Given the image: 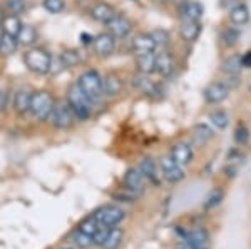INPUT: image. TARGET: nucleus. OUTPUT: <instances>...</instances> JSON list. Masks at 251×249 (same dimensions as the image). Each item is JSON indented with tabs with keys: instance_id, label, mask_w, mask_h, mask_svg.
Here are the masks:
<instances>
[{
	"instance_id": "nucleus-1",
	"label": "nucleus",
	"mask_w": 251,
	"mask_h": 249,
	"mask_svg": "<svg viewBox=\"0 0 251 249\" xmlns=\"http://www.w3.org/2000/svg\"><path fill=\"white\" fill-rule=\"evenodd\" d=\"M77 86L80 87V91L87 95L89 100L92 104L99 102L102 99L104 92H102V75L94 69L84 70L77 79Z\"/></svg>"
},
{
	"instance_id": "nucleus-2",
	"label": "nucleus",
	"mask_w": 251,
	"mask_h": 249,
	"mask_svg": "<svg viewBox=\"0 0 251 249\" xmlns=\"http://www.w3.org/2000/svg\"><path fill=\"white\" fill-rule=\"evenodd\" d=\"M67 104L71 106L75 119L87 120L89 117H91L92 102L89 100L87 95L80 91V87L77 86V84H72V86L67 89Z\"/></svg>"
},
{
	"instance_id": "nucleus-3",
	"label": "nucleus",
	"mask_w": 251,
	"mask_h": 249,
	"mask_svg": "<svg viewBox=\"0 0 251 249\" xmlns=\"http://www.w3.org/2000/svg\"><path fill=\"white\" fill-rule=\"evenodd\" d=\"M24 64L30 72L44 75L52 69V55L42 47H32L24 54Z\"/></svg>"
},
{
	"instance_id": "nucleus-4",
	"label": "nucleus",
	"mask_w": 251,
	"mask_h": 249,
	"mask_svg": "<svg viewBox=\"0 0 251 249\" xmlns=\"http://www.w3.org/2000/svg\"><path fill=\"white\" fill-rule=\"evenodd\" d=\"M54 106H55V100L50 95V92L47 91L32 92L29 111L32 112L34 117H37L39 120H47L50 117V112L54 109Z\"/></svg>"
},
{
	"instance_id": "nucleus-5",
	"label": "nucleus",
	"mask_w": 251,
	"mask_h": 249,
	"mask_svg": "<svg viewBox=\"0 0 251 249\" xmlns=\"http://www.w3.org/2000/svg\"><path fill=\"white\" fill-rule=\"evenodd\" d=\"M49 119H50L52 126L57 127V129H67V127H71L74 124L75 115L67 102H57L54 106V109H52Z\"/></svg>"
},
{
	"instance_id": "nucleus-6",
	"label": "nucleus",
	"mask_w": 251,
	"mask_h": 249,
	"mask_svg": "<svg viewBox=\"0 0 251 249\" xmlns=\"http://www.w3.org/2000/svg\"><path fill=\"white\" fill-rule=\"evenodd\" d=\"M94 218L99 221V224L102 226H107V227H114L121 221L124 219V211L121 209L119 206H102L96 211Z\"/></svg>"
},
{
	"instance_id": "nucleus-7",
	"label": "nucleus",
	"mask_w": 251,
	"mask_h": 249,
	"mask_svg": "<svg viewBox=\"0 0 251 249\" xmlns=\"http://www.w3.org/2000/svg\"><path fill=\"white\" fill-rule=\"evenodd\" d=\"M106 25L109 29V34L114 39H126V37H129L132 32V22L127 17H124V15L116 14Z\"/></svg>"
},
{
	"instance_id": "nucleus-8",
	"label": "nucleus",
	"mask_w": 251,
	"mask_h": 249,
	"mask_svg": "<svg viewBox=\"0 0 251 249\" xmlns=\"http://www.w3.org/2000/svg\"><path fill=\"white\" fill-rule=\"evenodd\" d=\"M229 95V86L226 82H211L203 91V97L208 104H221Z\"/></svg>"
},
{
	"instance_id": "nucleus-9",
	"label": "nucleus",
	"mask_w": 251,
	"mask_h": 249,
	"mask_svg": "<svg viewBox=\"0 0 251 249\" xmlns=\"http://www.w3.org/2000/svg\"><path fill=\"white\" fill-rule=\"evenodd\" d=\"M161 169H163L164 179L169 181V182H179V181L184 179L183 167H181L179 164L171 158V154L163 156V158H161Z\"/></svg>"
},
{
	"instance_id": "nucleus-10",
	"label": "nucleus",
	"mask_w": 251,
	"mask_h": 249,
	"mask_svg": "<svg viewBox=\"0 0 251 249\" xmlns=\"http://www.w3.org/2000/svg\"><path fill=\"white\" fill-rule=\"evenodd\" d=\"M92 47H94V52L97 55L109 57L116 49V39L109 32H102V34H99L97 37L92 39Z\"/></svg>"
},
{
	"instance_id": "nucleus-11",
	"label": "nucleus",
	"mask_w": 251,
	"mask_h": 249,
	"mask_svg": "<svg viewBox=\"0 0 251 249\" xmlns=\"http://www.w3.org/2000/svg\"><path fill=\"white\" fill-rule=\"evenodd\" d=\"M131 49L136 55L152 54V52H156L157 45H156V42H154V39H152L151 34L143 32V34H137L136 37L131 40Z\"/></svg>"
},
{
	"instance_id": "nucleus-12",
	"label": "nucleus",
	"mask_w": 251,
	"mask_h": 249,
	"mask_svg": "<svg viewBox=\"0 0 251 249\" xmlns=\"http://www.w3.org/2000/svg\"><path fill=\"white\" fill-rule=\"evenodd\" d=\"M131 84L136 91H139L141 94H146V95H154V94H159V86L151 80L149 75H144V74H136L131 77Z\"/></svg>"
},
{
	"instance_id": "nucleus-13",
	"label": "nucleus",
	"mask_w": 251,
	"mask_h": 249,
	"mask_svg": "<svg viewBox=\"0 0 251 249\" xmlns=\"http://www.w3.org/2000/svg\"><path fill=\"white\" fill-rule=\"evenodd\" d=\"M124 184L126 189L139 196L144 191V176L141 174V171L137 167H129L124 174Z\"/></svg>"
},
{
	"instance_id": "nucleus-14",
	"label": "nucleus",
	"mask_w": 251,
	"mask_h": 249,
	"mask_svg": "<svg viewBox=\"0 0 251 249\" xmlns=\"http://www.w3.org/2000/svg\"><path fill=\"white\" fill-rule=\"evenodd\" d=\"M177 12H179L183 20H198V22H200V19L203 17V14H204V9L196 0H186L184 3L177 5Z\"/></svg>"
},
{
	"instance_id": "nucleus-15",
	"label": "nucleus",
	"mask_w": 251,
	"mask_h": 249,
	"mask_svg": "<svg viewBox=\"0 0 251 249\" xmlns=\"http://www.w3.org/2000/svg\"><path fill=\"white\" fill-rule=\"evenodd\" d=\"M102 92L107 97H116L123 92V80L114 72H109L106 77H102Z\"/></svg>"
},
{
	"instance_id": "nucleus-16",
	"label": "nucleus",
	"mask_w": 251,
	"mask_h": 249,
	"mask_svg": "<svg viewBox=\"0 0 251 249\" xmlns=\"http://www.w3.org/2000/svg\"><path fill=\"white\" fill-rule=\"evenodd\" d=\"M171 158L179 164L181 167L183 166H188L189 162L193 160V149L189 144L186 142H177L173 146L171 149Z\"/></svg>"
},
{
	"instance_id": "nucleus-17",
	"label": "nucleus",
	"mask_w": 251,
	"mask_h": 249,
	"mask_svg": "<svg viewBox=\"0 0 251 249\" xmlns=\"http://www.w3.org/2000/svg\"><path fill=\"white\" fill-rule=\"evenodd\" d=\"M184 239L188 241V244L193 249H208L209 248V234H208V231L201 229V227L189 231Z\"/></svg>"
},
{
	"instance_id": "nucleus-18",
	"label": "nucleus",
	"mask_w": 251,
	"mask_h": 249,
	"mask_svg": "<svg viewBox=\"0 0 251 249\" xmlns=\"http://www.w3.org/2000/svg\"><path fill=\"white\" fill-rule=\"evenodd\" d=\"M91 15H92V19L97 20V22L107 23L109 20L116 15V12H114V7L109 5L106 2H96L94 5L91 7Z\"/></svg>"
},
{
	"instance_id": "nucleus-19",
	"label": "nucleus",
	"mask_w": 251,
	"mask_h": 249,
	"mask_svg": "<svg viewBox=\"0 0 251 249\" xmlns=\"http://www.w3.org/2000/svg\"><path fill=\"white\" fill-rule=\"evenodd\" d=\"M156 72L161 77H169L174 72V59L169 52L156 54Z\"/></svg>"
},
{
	"instance_id": "nucleus-20",
	"label": "nucleus",
	"mask_w": 251,
	"mask_h": 249,
	"mask_svg": "<svg viewBox=\"0 0 251 249\" xmlns=\"http://www.w3.org/2000/svg\"><path fill=\"white\" fill-rule=\"evenodd\" d=\"M243 70V62L240 54H231L228 55L221 62V72L226 74L228 77H238V74Z\"/></svg>"
},
{
	"instance_id": "nucleus-21",
	"label": "nucleus",
	"mask_w": 251,
	"mask_h": 249,
	"mask_svg": "<svg viewBox=\"0 0 251 249\" xmlns=\"http://www.w3.org/2000/svg\"><path fill=\"white\" fill-rule=\"evenodd\" d=\"M136 69L139 74L151 75L156 72V54H139L136 57Z\"/></svg>"
},
{
	"instance_id": "nucleus-22",
	"label": "nucleus",
	"mask_w": 251,
	"mask_h": 249,
	"mask_svg": "<svg viewBox=\"0 0 251 249\" xmlns=\"http://www.w3.org/2000/svg\"><path fill=\"white\" fill-rule=\"evenodd\" d=\"M179 34L186 42H194L201 34V25L198 20H183L181 22Z\"/></svg>"
},
{
	"instance_id": "nucleus-23",
	"label": "nucleus",
	"mask_w": 251,
	"mask_h": 249,
	"mask_svg": "<svg viewBox=\"0 0 251 249\" xmlns=\"http://www.w3.org/2000/svg\"><path fill=\"white\" fill-rule=\"evenodd\" d=\"M229 12V22L233 23V25H245V23L250 22V9L246 3H238L236 7H233Z\"/></svg>"
},
{
	"instance_id": "nucleus-24",
	"label": "nucleus",
	"mask_w": 251,
	"mask_h": 249,
	"mask_svg": "<svg viewBox=\"0 0 251 249\" xmlns=\"http://www.w3.org/2000/svg\"><path fill=\"white\" fill-rule=\"evenodd\" d=\"M139 171L144 176V179H149L151 182L159 184V174H157V166L152 158H144L139 162Z\"/></svg>"
},
{
	"instance_id": "nucleus-25",
	"label": "nucleus",
	"mask_w": 251,
	"mask_h": 249,
	"mask_svg": "<svg viewBox=\"0 0 251 249\" xmlns=\"http://www.w3.org/2000/svg\"><path fill=\"white\" fill-rule=\"evenodd\" d=\"M22 20H20L19 15H14V14H9V15H3L2 19V23H0V27H2V32H5V34H10L14 35V37H17L20 29H22Z\"/></svg>"
},
{
	"instance_id": "nucleus-26",
	"label": "nucleus",
	"mask_w": 251,
	"mask_h": 249,
	"mask_svg": "<svg viewBox=\"0 0 251 249\" xmlns=\"http://www.w3.org/2000/svg\"><path fill=\"white\" fill-rule=\"evenodd\" d=\"M37 37H39V34L34 25H22V29H20L17 35V42H19V45L30 47L37 42Z\"/></svg>"
},
{
	"instance_id": "nucleus-27",
	"label": "nucleus",
	"mask_w": 251,
	"mask_h": 249,
	"mask_svg": "<svg viewBox=\"0 0 251 249\" xmlns=\"http://www.w3.org/2000/svg\"><path fill=\"white\" fill-rule=\"evenodd\" d=\"M17 49H19L17 37L2 32V37H0V54L9 57V55H14L15 52H17Z\"/></svg>"
},
{
	"instance_id": "nucleus-28",
	"label": "nucleus",
	"mask_w": 251,
	"mask_h": 249,
	"mask_svg": "<svg viewBox=\"0 0 251 249\" xmlns=\"http://www.w3.org/2000/svg\"><path fill=\"white\" fill-rule=\"evenodd\" d=\"M30 97H32V92L27 89H20L17 91L14 97V109L19 112V114H24V112L29 111L30 107Z\"/></svg>"
},
{
	"instance_id": "nucleus-29",
	"label": "nucleus",
	"mask_w": 251,
	"mask_h": 249,
	"mask_svg": "<svg viewBox=\"0 0 251 249\" xmlns=\"http://www.w3.org/2000/svg\"><path fill=\"white\" fill-rule=\"evenodd\" d=\"M123 229L121 227H111L106 236V239H104L102 243V248L104 249H117L121 246V243H123Z\"/></svg>"
},
{
	"instance_id": "nucleus-30",
	"label": "nucleus",
	"mask_w": 251,
	"mask_h": 249,
	"mask_svg": "<svg viewBox=\"0 0 251 249\" xmlns=\"http://www.w3.org/2000/svg\"><path fill=\"white\" fill-rule=\"evenodd\" d=\"M80 60H82V59H80V54L75 49L64 50L62 54H60V57H59V62H60V66H62L64 69H71V67L79 66Z\"/></svg>"
},
{
	"instance_id": "nucleus-31",
	"label": "nucleus",
	"mask_w": 251,
	"mask_h": 249,
	"mask_svg": "<svg viewBox=\"0 0 251 249\" xmlns=\"http://www.w3.org/2000/svg\"><path fill=\"white\" fill-rule=\"evenodd\" d=\"M209 120H211V124L214 127H216L218 131H223V129H226V127L229 126V115L226 114L223 109H214L209 112Z\"/></svg>"
},
{
	"instance_id": "nucleus-32",
	"label": "nucleus",
	"mask_w": 251,
	"mask_h": 249,
	"mask_svg": "<svg viewBox=\"0 0 251 249\" xmlns=\"http://www.w3.org/2000/svg\"><path fill=\"white\" fill-rule=\"evenodd\" d=\"M240 37H241V32L238 30L236 27H226V29L221 32V40L226 45H234V44H238Z\"/></svg>"
},
{
	"instance_id": "nucleus-33",
	"label": "nucleus",
	"mask_w": 251,
	"mask_h": 249,
	"mask_svg": "<svg viewBox=\"0 0 251 249\" xmlns=\"http://www.w3.org/2000/svg\"><path fill=\"white\" fill-rule=\"evenodd\" d=\"M149 34L152 35V39H154L157 47H168L169 42H171V35H169V32L164 29H154L152 32H149Z\"/></svg>"
},
{
	"instance_id": "nucleus-34",
	"label": "nucleus",
	"mask_w": 251,
	"mask_h": 249,
	"mask_svg": "<svg viewBox=\"0 0 251 249\" xmlns=\"http://www.w3.org/2000/svg\"><path fill=\"white\" fill-rule=\"evenodd\" d=\"M42 7L50 14H60L66 9V0H42Z\"/></svg>"
},
{
	"instance_id": "nucleus-35",
	"label": "nucleus",
	"mask_w": 251,
	"mask_h": 249,
	"mask_svg": "<svg viewBox=\"0 0 251 249\" xmlns=\"http://www.w3.org/2000/svg\"><path fill=\"white\" fill-rule=\"evenodd\" d=\"M223 191L221 189H213L211 192L208 194V198H206V201H204V209H213V207H216L218 204L221 203L223 201Z\"/></svg>"
},
{
	"instance_id": "nucleus-36",
	"label": "nucleus",
	"mask_w": 251,
	"mask_h": 249,
	"mask_svg": "<svg viewBox=\"0 0 251 249\" xmlns=\"http://www.w3.org/2000/svg\"><path fill=\"white\" fill-rule=\"evenodd\" d=\"M5 3V9L9 10V14L14 15H20L24 10H25V0H3Z\"/></svg>"
},
{
	"instance_id": "nucleus-37",
	"label": "nucleus",
	"mask_w": 251,
	"mask_h": 249,
	"mask_svg": "<svg viewBox=\"0 0 251 249\" xmlns=\"http://www.w3.org/2000/svg\"><path fill=\"white\" fill-rule=\"evenodd\" d=\"M97 227H99V221H97L94 216H91V218H87L86 221H82V224L79 226V231L87 236H92L97 231Z\"/></svg>"
},
{
	"instance_id": "nucleus-38",
	"label": "nucleus",
	"mask_w": 251,
	"mask_h": 249,
	"mask_svg": "<svg viewBox=\"0 0 251 249\" xmlns=\"http://www.w3.org/2000/svg\"><path fill=\"white\" fill-rule=\"evenodd\" d=\"M194 137L200 139L201 142H206V140H209L213 137V131L209 129L206 124H198V126L194 127Z\"/></svg>"
},
{
	"instance_id": "nucleus-39",
	"label": "nucleus",
	"mask_w": 251,
	"mask_h": 249,
	"mask_svg": "<svg viewBox=\"0 0 251 249\" xmlns=\"http://www.w3.org/2000/svg\"><path fill=\"white\" fill-rule=\"evenodd\" d=\"M234 140H236L240 146H245V144L250 140V129L248 127L240 124V126L234 129Z\"/></svg>"
},
{
	"instance_id": "nucleus-40",
	"label": "nucleus",
	"mask_w": 251,
	"mask_h": 249,
	"mask_svg": "<svg viewBox=\"0 0 251 249\" xmlns=\"http://www.w3.org/2000/svg\"><path fill=\"white\" fill-rule=\"evenodd\" d=\"M111 227H107V226H102V224H99V227H97V231L92 234V243L97 244V246H102V243H104V239H106V236H107V232Z\"/></svg>"
},
{
	"instance_id": "nucleus-41",
	"label": "nucleus",
	"mask_w": 251,
	"mask_h": 249,
	"mask_svg": "<svg viewBox=\"0 0 251 249\" xmlns=\"http://www.w3.org/2000/svg\"><path fill=\"white\" fill-rule=\"evenodd\" d=\"M74 241H75V244L80 248H89V246H92V236H87V234H84V232H80L77 231L75 232V236H74Z\"/></svg>"
},
{
	"instance_id": "nucleus-42",
	"label": "nucleus",
	"mask_w": 251,
	"mask_h": 249,
	"mask_svg": "<svg viewBox=\"0 0 251 249\" xmlns=\"http://www.w3.org/2000/svg\"><path fill=\"white\" fill-rule=\"evenodd\" d=\"M136 196H137V194H134V192H131V191L126 189V192H123V194H116V199L126 201V203H134Z\"/></svg>"
},
{
	"instance_id": "nucleus-43",
	"label": "nucleus",
	"mask_w": 251,
	"mask_h": 249,
	"mask_svg": "<svg viewBox=\"0 0 251 249\" xmlns=\"http://www.w3.org/2000/svg\"><path fill=\"white\" fill-rule=\"evenodd\" d=\"M241 62L245 69H251V50L246 52L245 55H241Z\"/></svg>"
},
{
	"instance_id": "nucleus-44",
	"label": "nucleus",
	"mask_w": 251,
	"mask_h": 249,
	"mask_svg": "<svg viewBox=\"0 0 251 249\" xmlns=\"http://www.w3.org/2000/svg\"><path fill=\"white\" fill-rule=\"evenodd\" d=\"M238 3H241L240 0H221V5L225 7V9H228V10H231L233 7H236Z\"/></svg>"
},
{
	"instance_id": "nucleus-45",
	"label": "nucleus",
	"mask_w": 251,
	"mask_h": 249,
	"mask_svg": "<svg viewBox=\"0 0 251 249\" xmlns=\"http://www.w3.org/2000/svg\"><path fill=\"white\" fill-rule=\"evenodd\" d=\"M176 249H193L191 246H189V244H188V241H183V243H179V244H177V248Z\"/></svg>"
},
{
	"instance_id": "nucleus-46",
	"label": "nucleus",
	"mask_w": 251,
	"mask_h": 249,
	"mask_svg": "<svg viewBox=\"0 0 251 249\" xmlns=\"http://www.w3.org/2000/svg\"><path fill=\"white\" fill-rule=\"evenodd\" d=\"M2 106H3V91L0 89V109H2Z\"/></svg>"
},
{
	"instance_id": "nucleus-47",
	"label": "nucleus",
	"mask_w": 251,
	"mask_h": 249,
	"mask_svg": "<svg viewBox=\"0 0 251 249\" xmlns=\"http://www.w3.org/2000/svg\"><path fill=\"white\" fill-rule=\"evenodd\" d=\"M173 2H174V3H176V5H181V3H184V2H186V0H173Z\"/></svg>"
},
{
	"instance_id": "nucleus-48",
	"label": "nucleus",
	"mask_w": 251,
	"mask_h": 249,
	"mask_svg": "<svg viewBox=\"0 0 251 249\" xmlns=\"http://www.w3.org/2000/svg\"><path fill=\"white\" fill-rule=\"evenodd\" d=\"M2 19H3V10H2V7H0V23H2Z\"/></svg>"
},
{
	"instance_id": "nucleus-49",
	"label": "nucleus",
	"mask_w": 251,
	"mask_h": 249,
	"mask_svg": "<svg viewBox=\"0 0 251 249\" xmlns=\"http://www.w3.org/2000/svg\"><path fill=\"white\" fill-rule=\"evenodd\" d=\"M0 37H2V29H0Z\"/></svg>"
},
{
	"instance_id": "nucleus-50",
	"label": "nucleus",
	"mask_w": 251,
	"mask_h": 249,
	"mask_svg": "<svg viewBox=\"0 0 251 249\" xmlns=\"http://www.w3.org/2000/svg\"><path fill=\"white\" fill-rule=\"evenodd\" d=\"M131 2H137V0H131Z\"/></svg>"
},
{
	"instance_id": "nucleus-51",
	"label": "nucleus",
	"mask_w": 251,
	"mask_h": 249,
	"mask_svg": "<svg viewBox=\"0 0 251 249\" xmlns=\"http://www.w3.org/2000/svg\"><path fill=\"white\" fill-rule=\"evenodd\" d=\"M250 91H251V89H250Z\"/></svg>"
}]
</instances>
